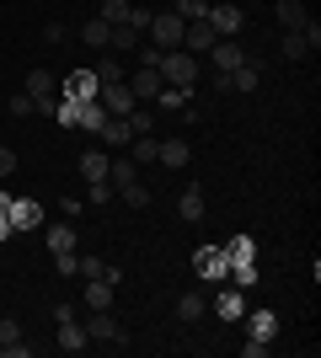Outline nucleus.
I'll list each match as a JSON object with an SVG mask.
<instances>
[{
    "instance_id": "1",
    "label": "nucleus",
    "mask_w": 321,
    "mask_h": 358,
    "mask_svg": "<svg viewBox=\"0 0 321 358\" xmlns=\"http://www.w3.org/2000/svg\"><path fill=\"white\" fill-rule=\"evenodd\" d=\"M161 80L166 86H199V59L187 54V48H161Z\"/></svg>"
},
{
    "instance_id": "2",
    "label": "nucleus",
    "mask_w": 321,
    "mask_h": 358,
    "mask_svg": "<svg viewBox=\"0 0 321 358\" xmlns=\"http://www.w3.org/2000/svg\"><path fill=\"white\" fill-rule=\"evenodd\" d=\"M225 257H230V278H236V284H257V246H252V236H236L225 246Z\"/></svg>"
},
{
    "instance_id": "3",
    "label": "nucleus",
    "mask_w": 321,
    "mask_h": 358,
    "mask_svg": "<svg viewBox=\"0 0 321 358\" xmlns=\"http://www.w3.org/2000/svg\"><path fill=\"white\" fill-rule=\"evenodd\" d=\"M183 27H187V22L177 11H150V27H145V32L155 38V48H183Z\"/></svg>"
},
{
    "instance_id": "4",
    "label": "nucleus",
    "mask_w": 321,
    "mask_h": 358,
    "mask_svg": "<svg viewBox=\"0 0 321 358\" xmlns=\"http://www.w3.org/2000/svg\"><path fill=\"white\" fill-rule=\"evenodd\" d=\"M22 91L32 96V107H38V113H54V107H59V96H54V75H48V70H32Z\"/></svg>"
},
{
    "instance_id": "5",
    "label": "nucleus",
    "mask_w": 321,
    "mask_h": 358,
    "mask_svg": "<svg viewBox=\"0 0 321 358\" xmlns=\"http://www.w3.org/2000/svg\"><path fill=\"white\" fill-rule=\"evenodd\" d=\"M193 268H199L204 278H214V284H220V278L230 273V257H225V246H199V252H193Z\"/></svg>"
},
{
    "instance_id": "6",
    "label": "nucleus",
    "mask_w": 321,
    "mask_h": 358,
    "mask_svg": "<svg viewBox=\"0 0 321 358\" xmlns=\"http://www.w3.org/2000/svg\"><path fill=\"white\" fill-rule=\"evenodd\" d=\"M97 102L107 107V118H129V107H134V91L123 86V80H113V86L97 91Z\"/></svg>"
},
{
    "instance_id": "7",
    "label": "nucleus",
    "mask_w": 321,
    "mask_h": 358,
    "mask_svg": "<svg viewBox=\"0 0 321 358\" xmlns=\"http://www.w3.org/2000/svg\"><path fill=\"white\" fill-rule=\"evenodd\" d=\"M97 91H102V80H97L92 70H76L70 80H64V96H59V102H97Z\"/></svg>"
},
{
    "instance_id": "8",
    "label": "nucleus",
    "mask_w": 321,
    "mask_h": 358,
    "mask_svg": "<svg viewBox=\"0 0 321 358\" xmlns=\"http://www.w3.org/2000/svg\"><path fill=\"white\" fill-rule=\"evenodd\" d=\"M123 86L134 91V102H155L166 80H161V70H134V75H129V80H123Z\"/></svg>"
},
{
    "instance_id": "9",
    "label": "nucleus",
    "mask_w": 321,
    "mask_h": 358,
    "mask_svg": "<svg viewBox=\"0 0 321 358\" xmlns=\"http://www.w3.org/2000/svg\"><path fill=\"white\" fill-rule=\"evenodd\" d=\"M204 22H209V27L220 32V38H236V32L246 27V16L236 11V6H209V16H204Z\"/></svg>"
},
{
    "instance_id": "10",
    "label": "nucleus",
    "mask_w": 321,
    "mask_h": 358,
    "mask_svg": "<svg viewBox=\"0 0 321 358\" xmlns=\"http://www.w3.org/2000/svg\"><path fill=\"white\" fill-rule=\"evenodd\" d=\"M6 220H11V230H38V224H43V203H32V198H16L11 209H6Z\"/></svg>"
},
{
    "instance_id": "11",
    "label": "nucleus",
    "mask_w": 321,
    "mask_h": 358,
    "mask_svg": "<svg viewBox=\"0 0 321 358\" xmlns=\"http://www.w3.org/2000/svg\"><path fill=\"white\" fill-rule=\"evenodd\" d=\"M214 43H220V32H214L209 22H187V27H183V48H187V54H209Z\"/></svg>"
},
{
    "instance_id": "12",
    "label": "nucleus",
    "mask_w": 321,
    "mask_h": 358,
    "mask_svg": "<svg viewBox=\"0 0 321 358\" xmlns=\"http://www.w3.org/2000/svg\"><path fill=\"white\" fill-rule=\"evenodd\" d=\"M59 348L64 353H86L92 348V337H86V327H80L76 315H59Z\"/></svg>"
},
{
    "instance_id": "13",
    "label": "nucleus",
    "mask_w": 321,
    "mask_h": 358,
    "mask_svg": "<svg viewBox=\"0 0 321 358\" xmlns=\"http://www.w3.org/2000/svg\"><path fill=\"white\" fill-rule=\"evenodd\" d=\"M86 337H92V343H123V327H118L107 310H92V321H86Z\"/></svg>"
},
{
    "instance_id": "14",
    "label": "nucleus",
    "mask_w": 321,
    "mask_h": 358,
    "mask_svg": "<svg viewBox=\"0 0 321 358\" xmlns=\"http://www.w3.org/2000/svg\"><path fill=\"white\" fill-rule=\"evenodd\" d=\"M209 59H214V70H220V75H230L236 64H246V48H241V43H230V38H220V43L209 48Z\"/></svg>"
},
{
    "instance_id": "15",
    "label": "nucleus",
    "mask_w": 321,
    "mask_h": 358,
    "mask_svg": "<svg viewBox=\"0 0 321 358\" xmlns=\"http://www.w3.org/2000/svg\"><path fill=\"white\" fill-rule=\"evenodd\" d=\"M214 315H220V321H241L246 315V294L241 289H220V294H214Z\"/></svg>"
},
{
    "instance_id": "16",
    "label": "nucleus",
    "mask_w": 321,
    "mask_h": 358,
    "mask_svg": "<svg viewBox=\"0 0 321 358\" xmlns=\"http://www.w3.org/2000/svg\"><path fill=\"white\" fill-rule=\"evenodd\" d=\"M107 182H113V193H118V187H129V182H139V161H134V155L107 161Z\"/></svg>"
},
{
    "instance_id": "17",
    "label": "nucleus",
    "mask_w": 321,
    "mask_h": 358,
    "mask_svg": "<svg viewBox=\"0 0 321 358\" xmlns=\"http://www.w3.org/2000/svg\"><path fill=\"white\" fill-rule=\"evenodd\" d=\"M80 43H86V48H97V54H107V43H113V27H107L102 16H92V22L80 27Z\"/></svg>"
},
{
    "instance_id": "18",
    "label": "nucleus",
    "mask_w": 321,
    "mask_h": 358,
    "mask_svg": "<svg viewBox=\"0 0 321 358\" xmlns=\"http://www.w3.org/2000/svg\"><path fill=\"white\" fill-rule=\"evenodd\" d=\"M246 327H252L257 343H273V337H278V315L273 310H252V315H246Z\"/></svg>"
},
{
    "instance_id": "19",
    "label": "nucleus",
    "mask_w": 321,
    "mask_h": 358,
    "mask_svg": "<svg viewBox=\"0 0 321 358\" xmlns=\"http://www.w3.org/2000/svg\"><path fill=\"white\" fill-rule=\"evenodd\" d=\"M0 353H11V358H27V343H22V327H16L11 315L0 321Z\"/></svg>"
},
{
    "instance_id": "20",
    "label": "nucleus",
    "mask_w": 321,
    "mask_h": 358,
    "mask_svg": "<svg viewBox=\"0 0 321 358\" xmlns=\"http://www.w3.org/2000/svg\"><path fill=\"white\" fill-rule=\"evenodd\" d=\"M97 139H102V145H129V139H134V129H129V118H107L102 129H97Z\"/></svg>"
},
{
    "instance_id": "21",
    "label": "nucleus",
    "mask_w": 321,
    "mask_h": 358,
    "mask_svg": "<svg viewBox=\"0 0 321 358\" xmlns=\"http://www.w3.org/2000/svg\"><path fill=\"white\" fill-rule=\"evenodd\" d=\"M48 252H76V220H59L54 230H48Z\"/></svg>"
},
{
    "instance_id": "22",
    "label": "nucleus",
    "mask_w": 321,
    "mask_h": 358,
    "mask_svg": "<svg viewBox=\"0 0 321 358\" xmlns=\"http://www.w3.org/2000/svg\"><path fill=\"white\" fill-rule=\"evenodd\" d=\"M102 123H107V107L102 102H76V129H92V134H97Z\"/></svg>"
},
{
    "instance_id": "23",
    "label": "nucleus",
    "mask_w": 321,
    "mask_h": 358,
    "mask_svg": "<svg viewBox=\"0 0 321 358\" xmlns=\"http://www.w3.org/2000/svg\"><path fill=\"white\" fill-rule=\"evenodd\" d=\"M187 96H193V86H161V96H155V107L161 113H183Z\"/></svg>"
},
{
    "instance_id": "24",
    "label": "nucleus",
    "mask_w": 321,
    "mask_h": 358,
    "mask_svg": "<svg viewBox=\"0 0 321 358\" xmlns=\"http://www.w3.org/2000/svg\"><path fill=\"white\" fill-rule=\"evenodd\" d=\"M278 22H284V32H300L311 16H306V6H300V0H278Z\"/></svg>"
},
{
    "instance_id": "25",
    "label": "nucleus",
    "mask_w": 321,
    "mask_h": 358,
    "mask_svg": "<svg viewBox=\"0 0 321 358\" xmlns=\"http://www.w3.org/2000/svg\"><path fill=\"white\" fill-rule=\"evenodd\" d=\"M225 86H230V91H257V64H252V59L236 64V70L225 75Z\"/></svg>"
},
{
    "instance_id": "26",
    "label": "nucleus",
    "mask_w": 321,
    "mask_h": 358,
    "mask_svg": "<svg viewBox=\"0 0 321 358\" xmlns=\"http://www.w3.org/2000/svg\"><path fill=\"white\" fill-rule=\"evenodd\" d=\"M139 48V32L129 27V22H118V27H113V43H107V54H134Z\"/></svg>"
},
{
    "instance_id": "27",
    "label": "nucleus",
    "mask_w": 321,
    "mask_h": 358,
    "mask_svg": "<svg viewBox=\"0 0 321 358\" xmlns=\"http://www.w3.org/2000/svg\"><path fill=\"white\" fill-rule=\"evenodd\" d=\"M86 310H113V284H102V278H86Z\"/></svg>"
},
{
    "instance_id": "28",
    "label": "nucleus",
    "mask_w": 321,
    "mask_h": 358,
    "mask_svg": "<svg viewBox=\"0 0 321 358\" xmlns=\"http://www.w3.org/2000/svg\"><path fill=\"white\" fill-rule=\"evenodd\" d=\"M80 171H86V182H107V155L102 150H86V155H80Z\"/></svg>"
},
{
    "instance_id": "29",
    "label": "nucleus",
    "mask_w": 321,
    "mask_h": 358,
    "mask_svg": "<svg viewBox=\"0 0 321 358\" xmlns=\"http://www.w3.org/2000/svg\"><path fill=\"white\" fill-rule=\"evenodd\" d=\"M177 209H183V220H204V187H199V182L183 187V203H177Z\"/></svg>"
},
{
    "instance_id": "30",
    "label": "nucleus",
    "mask_w": 321,
    "mask_h": 358,
    "mask_svg": "<svg viewBox=\"0 0 321 358\" xmlns=\"http://www.w3.org/2000/svg\"><path fill=\"white\" fill-rule=\"evenodd\" d=\"M92 75H97V80H102V86H113V80H123V64H118V54H102Z\"/></svg>"
},
{
    "instance_id": "31",
    "label": "nucleus",
    "mask_w": 321,
    "mask_h": 358,
    "mask_svg": "<svg viewBox=\"0 0 321 358\" xmlns=\"http://www.w3.org/2000/svg\"><path fill=\"white\" fill-rule=\"evenodd\" d=\"M155 161H166V166H187V145H183V139H166V145L155 150Z\"/></svg>"
},
{
    "instance_id": "32",
    "label": "nucleus",
    "mask_w": 321,
    "mask_h": 358,
    "mask_svg": "<svg viewBox=\"0 0 321 358\" xmlns=\"http://www.w3.org/2000/svg\"><path fill=\"white\" fill-rule=\"evenodd\" d=\"M204 310H209V299H204V294H183V299H177V315H183V321H199Z\"/></svg>"
},
{
    "instance_id": "33",
    "label": "nucleus",
    "mask_w": 321,
    "mask_h": 358,
    "mask_svg": "<svg viewBox=\"0 0 321 358\" xmlns=\"http://www.w3.org/2000/svg\"><path fill=\"white\" fill-rule=\"evenodd\" d=\"M171 11L183 16V22H204V16H209V0H177Z\"/></svg>"
},
{
    "instance_id": "34",
    "label": "nucleus",
    "mask_w": 321,
    "mask_h": 358,
    "mask_svg": "<svg viewBox=\"0 0 321 358\" xmlns=\"http://www.w3.org/2000/svg\"><path fill=\"white\" fill-rule=\"evenodd\" d=\"M129 145H134V161H155V150H161V139H155V134H134Z\"/></svg>"
},
{
    "instance_id": "35",
    "label": "nucleus",
    "mask_w": 321,
    "mask_h": 358,
    "mask_svg": "<svg viewBox=\"0 0 321 358\" xmlns=\"http://www.w3.org/2000/svg\"><path fill=\"white\" fill-rule=\"evenodd\" d=\"M102 22H107V27L129 22V0H102Z\"/></svg>"
},
{
    "instance_id": "36",
    "label": "nucleus",
    "mask_w": 321,
    "mask_h": 358,
    "mask_svg": "<svg viewBox=\"0 0 321 358\" xmlns=\"http://www.w3.org/2000/svg\"><path fill=\"white\" fill-rule=\"evenodd\" d=\"M129 129H134V134H150V129H155V118H150V107H129Z\"/></svg>"
},
{
    "instance_id": "37",
    "label": "nucleus",
    "mask_w": 321,
    "mask_h": 358,
    "mask_svg": "<svg viewBox=\"0 0 321 358\" xmlns=\"http://www.w3.org/2000/svg\"><path fill=\"white\" fill-rule=\"evenodd\" d=\"M118 198H123V203H129V209H145V203H150V193H145L139 182H129V187H118Z\"/></svg>"
},
{
    "instance_id": "38",
    "label": "nucleus",
    "mask_w": 321,
    "mask_h": 358,
    "mask_svg": "<svg viewBox=\"0 0 321 358\" xmlns=\"http://www.w3.org/2000/svg\"><path fill=\"white\" fill-rule=\"evenodd\" d=\"M76 273H80V278H102L107 262H102V257H76Z\"/></svg>"
},
{
    "instance_id": "39",
    "label": "nucleus",
    "mask_w": 321,
    "mask_h": 358,
    "mask_svg": "<svg viewBox=\"0 0 321 358\" xmlns=\"http://www.w3.org/2000/svg\"><path fill=\"white\" fill-rule=\"evenodd\" d=\"M134 54H139V70H155V64H161V48L155 43H139Z\"/></svg>"
},
{
    "instance_id": "40",
    "label": "nucleus",
    "mask_w": 321,
    "mask_h": 358,
    "mask_svg": "<svg viewBox=\"0 0 321 358\" xmlns=\"http://www.w3.org/2000/svg\"><path fill=\"white\" fill-rule=\"evenodd\" d=\"M27 113H38V107H32L27 91H16V96H11V118H27Z\"/></svg>"
},
{
    "instance_id": "41",
    "label": "nucleus",
    "mask_w": 321,
    "mask_h": 358,
    "mask_svg": "<svg viewBox=\"0 0 321 358\" xmlns=\"http://www.w3.org/2000/svg\"><path fill=\"white\" fill-rule=\"evenodd\" d=\"M129 27L145 32V27H150V11H145V6H129Z\"/></svg>"
},
{
    "instance_id": "42",
    "label": "nucleus",
    "mask_w": 321,
    "mask_h": 358,
    "mask_svg": "<svg viewBox=\"0 0 321 358\" xmlns=\"http://www.w3.org/2000/svg\"><path fill=\"white\" fill-rule=\"evenodd\" d=\"M11 171H16V155H11L6 145H0V177H11Z\"/></svg>"
},
{
    "instance_id": "43",
    "label": "nucleus",
    "mask_w": 321,
    "mask_h": 358,
    "mask_svg": "<svg viewBox=\"0 0 321 358\" xmlns=\"http://www.w3.org/2000/svg\"><path fill=\"white\" fill-rule=\"evenodd\" d=\"M6 236H11V220H6V214H0V241H6Z\"/></svg>"
},
{
    "instance_id": "44",
    "label": "nucleus",
    "mask_w": 321,
    "mask_h": 358,
    "mask_svg": "<svg viewBox=\"0 0 321 358\" xmlns=\"http://www.w3.org/2000/svg\"><path fill=\"white\" fill-rule=\"evenodd\" d=\"M6 209H11V193H0V214H6Z\"/></svg>"
}]
</instances>
